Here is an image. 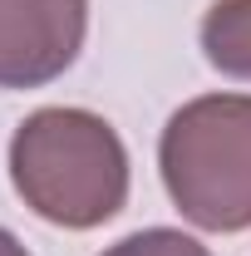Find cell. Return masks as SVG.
Masks as SVG:
<instances>
[{
    "label": "cell",
    "mask_w": 251,
    "mask_h": 256,
    "mask_svg": "<svg viewBox=\"0 0 251 256\" xmlns=\"http://www.w3.org/2000/svg\"><path fill=\"white\" fill-rule=\"evenodd\" d=\"M172 207L202 232L251 226V94L188 98L158 138Z\"/></svg>",
    "instance_id": "2"
},
{
    "label": "cell",
    "mask_w": 251,
    "mask_h": 256,
    "mask_svg": "<svg viewBox=\"0 0 251 256\" xmlns=\"http://www.w3.org/2000/svg\"><path fill=\"white\" fill-rule=\"evenodd\" d=\"M0 256H30V252L20 246V236H15V232H5V226H0Z\"/></svg>",
    "instance_id": "5"
},
{
    "label": "cell",
    "mask_w": 251,
    "mask_h": 256,
    "mask_svg": "<svg viewBox=\"0 0 251 256\" xmlns=\"http://www.w3.org/2000/svg\"><path fill=\"white\" fill-rule=\"evenodd\" d=\"M89 0H0V89H44L74 69Z\"/></svg>",
    "instance_id": "3"
},
{
    "label": "cell",
    "mask_w": 251,
    "mask_h": 256,
    "mask_svg": "<svg viewBox=\"0 0 251 256\" xmlns=\"http://www.w3.org/2000/svg\"><path fill=\"white\" fill-rule=\"evenodd\" d=\"M10 182L40 222L94 232L128 202V148L89 108H34L10 138Z\"/></svg>",
    "instance_id": "1"
},
{
    "label": "cell",
    "mask_w": 251,
    "mask_h": 256,
    "mask_svg": "<svg viewBox=\"0 0 251 256\" xmlns=\"http://www.w3.org/2000/svg\"><path fill=\"white\" fill-rule=\"evenodd\" d=\"M98 256H212V252L197 236L178 232V226H143V232L124 236V242L104 246Z\"/></svg>",
    "instance_id": "4"
}]
</instances>
